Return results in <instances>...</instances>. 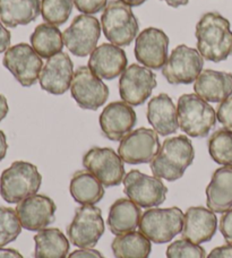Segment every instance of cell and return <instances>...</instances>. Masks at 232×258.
<instances>
[{"label": "cell", "instance_id": "1", "mask_svg": "<svg viewBox=\"0 0 232 258\" xmlns=\"http://www.w3.org/2000/svg\"><path fill=\"white\" fill-rule=\"evenodd\" d=\"M197 50L204 59L221 62L232 56L230 22L216 12L204 14L196 24Z\"/></svg>", "mask_w": 232, "mask_h": 258}, {"label": "cell", "instance_id": "2", "mask_svg": "<svg viewBox=\"0 0 232 258\" xmlns=\"http://www.w3.org/2000/svg\"><path fill=\"white\" fill-rule=\"evenodd\" d=\"M195 158L192 142L185 135L166 138L151 162V170L155 177L168 181H176L184 176Z\"/></svg>", "mask_w": 232, "mask_h": 258}, {"label": "cell", "instance_id": "3", "mask_svg": "<svg viewBox=\"0 0 232 258\" xmlns=\"http://www.w3.org/2000/svg\"><path fill=\"white\" fill-rule=\"evenodd\" d=\"M42 176L34 164L15 161L0 176V195L9 204H18L39 191Z\"/></svg>", "mask_w": 232, "mask_h": 258}, {"label": "cell", "instance_id": "4", "mask_svg": "<svg viewBox=\"0 0 232 258\" xmlns=\"http://www.w3.org/2000/svg\"><path fill=\"white\" fill-rule=\"evenodd\" d=\"M177 111L180 129L190 137H206L215 126V110L197 94L180 96Z\"/></svg>", "mask_w": 232, "mask_h": 258}, {"label": "cell", "instance_id": "5", "mask_svg": "<svg viewBox=\"0 0 232 258\" xmlns=\"http://www.w3.org/2000/svg\"><path fill=\"white\" fill-rule=\"evenodd\" d=\"M101 26L106 40L118 47H128L139 31L132 8L120 0H111L106 5L101 16Z\"/></svg>", "mask_w": 232, "mask_h": 258}, {"label": "cell", "instance_id": "6", "mask_svg": "<svg viewBox=\"0 0 232 258\" xmlns=\"http://www.w3.org/2000/svg\"><path fill=\"white\" fill-rule=\"evenodd\" d=\"M185 213L179 207L151 209L139 221V232L154 243H165L183 231Z\"/></svg>", "mask_w": 232, "mask_h": 258}, {"label": "cell", "instance_id": "7", "mask_svg": "<svg viewBox=\"0 0 232 258\" xmlns=\"http://www.w3.org/2000/svg\"><path fill=\"white\" fill-rule=\"evenodd\" d=\"M123 182L126 196L144 209H153L163 204L168 194V188L160 178L148 176L138 170H131Z\"/></svg>", "mask_w": 232, "mask_h": 258}, {"label": "cell", "instance_id": "8", "mask_svg": "<svg viewBox=\"0 0 232 258\" xmlns=\"http://www.w3.org/2000/svg\"><path fill=\"white\" fill-rule=\"evenodd\" d=\"M104 233L102 212L95 205L77 207L75 216L67 229L69 241L78 248H93Z\"/></svg>", "mask_w": 232, "mask_h": 258}, {"label": "cell", "instance_id": "9", "mask_svg": "<svg viewBox=\"0 0 232 258\" xmlns=\"http://www.w3.org/2000/svg\"><path fill=\"white\" fill-rule=\"evenodd\" d=\"M83 165L105 187L119 186L124 181V161L110 147H92L83 156Z\"/></svg>", "mask_w": 232, "mask_h": 258}, {"label": "cell", "instance_id": "10", "mask_svg": "<svg viewBox=\"0 0 232 258\" xmlns=\"http://www.w3.org/2000/svg\"><path fill=\"white\" fill-rule=\"evenodd\" d=\"M204 58L198 50L180 44L176 47L162 68V74L170 84H190L201 75Z\"/></svg>", "mask_w": 232, "mask_h": 258}, {"label": "cell", "instance_id": "11", "mask_svg": "<svg viewBox=\"0 0 232 258\" xmlns=\"http://www.w3.org/2000/svg\"><path fill=\"white\" fill-rule=\"evenodd\" d=\"M3 64L24 87L34 85L43 68L42 58L26 43H18L9 48L5 52Z\"/></svg>", "mask_w": 232, "mask_h": 258}, {"label": "cell", "instance_id": "12", "mask_svg": "<svg viewBox=\"0 0 232 258\" xmlns=\"http://www.w3.org/2000/svg\"><path fill=\"white\" fill-rule=\"evenodd\" d=\"M101 27L96 17L87 14L77 15L63 33L65 45L74 56H89L97 48Z\"/></svg>", "mask_w": 232, "mask_h": 258}, {"label": "cell", "instance_id": "13", "mask_svg": "<svg viewBox=\"0 0 232 258\" xmlns=\"http://www.w3.org/2000/svg\"><path fill=\"white\" fill-rule=\"evenodd\" d=\"M73 99L82 109L95 110L105 104L109 98V89L89 66L78 67L71 84Z\"/></svg>", "mask_w": 232, "mask_h": 258}, {"label": "cell", "instance_id": "14", "mask_svg": "<svg viewBox=\"0 0 232 258\" xmlns=\"http://www.w3.org/2000/svg\"><path fill=\"white\" fill-rule=\"evenodd\" d=\"M159 135L150 128H138L127 134L118 147V154L128 164L151 163L160 151Z\"/></svg>", "mask_w": 232, "mask_h": 258}, {"label": "cell", "instance_id": "15", "mask_svg": "<svg viewBox=\"0 0 232 258\" xmlns=\"http://www.w3.org/2000/svg\"><path fill=\"white\" fill-rule=\"evenodd\" d=\"M156 84V75L150 68L133 63L120 77V98L126 103L137 107L150 98Z\"/></svg>", "mask_w": 232, "mask_h": 258}, {"label": "cell", "instance_id": "16", "mask_svg": "<svg viewBox=\"0 0 232 258\" xmlns=\"http://www.w3.org/2000/svg\"><path fill=\"white\" fill-rule=\"evenodd\" d=\"M168 35L156 27H147L137 35L134 53L144 67L159 71L168 60Z\"/></svg>", "mask_w": 232, "mask_h": 258}, {"label": "cell", "instance_id": "17", "mask_svg": "<svg viewBox=\"0 0 232 258\" xmlns=\"http://www.w3.org/2000/svg\"><path fill=\"white\" fill-rule=\"evenodd\" d=\"M57 206L53 200L46 195H32L20 202L16 213L22 227L29 231H40L45 229L55 219Z\"/></svg>", "mask_w": 232, "mask_h": 258}, {"label": "cell", "instance_id": "18", "mask_svg": "<svg viewBox=\"0 0 232 258\" xmlns=\"http://www.w3.org/2000/svg\"><path fill=\"white\" fill-rule=\"evenodd\" d=\"M102 134L110 141H122L136 125L137 116L131 104L125 101L109 103L100 114Z\"/></svg>", "mask_w": 232, "mask_h": 258}, {"label": "cell", "instance_id": "19", "mask_svg": "<svg viewBox=\"0 0 232 258\" xmlns=\"http://www.w3.org/2000/svg\"><path fill=\"white\" fill-rule=\"evenodd\" d=\"M74 73L71 57L62 51L44 63L39 77L40 85L50 94L62 95L71 89Z\"/></svg>", "mask_w": 232, "mask_h": 258}, {"label": "cell", "instance_id": "20", "mask_svg": "<svg viewBox=\"0 0 232 258\" xmlns=\"http://www.w3.org/2000/svg\"><path fill=\"white\" fill-rule=\"evenodd\" d=\"M128 59L126 52L118 45L102 43L91 53L89 67L102 80L111 81L126 71Z\"/></svg>", "mask_w": 232, "mask_h": 258}, {"label": "cell", "instance_id": "21", "mask_svg": "<svg viewBox=\"0 0 232 258\" xmlns=\"http://www.w3.org/2000/svg\"><path fill=\"white\" fill-rule=\"evenodd\" d=\"M217 229V218L210 209L193 206L186 211L182 236L197 245L212 240Z\"/></svg>", "mask_w": 232, "mask_h": 258}, {"label": "cell", "instance_id": "22", "mask_svg": "<svg viewBox=\"0 0 232 258\" xmlns=\"http://www.w3.org/2000/svg\"><path fill=\"white\" fill-rule=\"evenodd\" d=\"M194 91L207 102H223L232 95V74L205 69L195 81Z\"/></svg>", "mask_w": 232, "mask_h": 258}, {"label": "cell", "instance_id": "23", "mask_svg": "<svg viewBox=\"0 0 232 258\" xmlns=\"http://www.w3.org/2000/svg\"><path fill=\"white\" fill-rule=\"evenodd\" d=\"M147 120L159 135L169 136L177 133L179 128L177 107L168 94L161 93L151 99L147 105Z\"/></svg>", "mask_w": 232, "mask_h": 258}, {"label": "cell", "instance_id": "24", "mask_svg": "<svg viewBox=\"0 0 232 258\" xmlns=\"http://www.w3.org/2000/svg\"><path fill=\"white\" fill-rule=\"evenodd\" d=\"M206 204L214 213L232 209V167L216 169L206 187Z\"/></svg>", "mask_w": 232, "mask_h": 258}, {"label": "cell", "instance_id": "25", "mask_svg": "<svg viewBox=\"0 0 232 258\" xmlns=\"http://www.w3.org/2000/svg\"><path fill=\"white\" fill-rule=\"evenodd\" d=\"M141 207L129 198H119L111 205L108 227L115 236L135 231L142 218Z\"/></svg>", "mask_w": 232, "mask_h": 258}, {"label": "cell", "instance_id": "26", "mask_svg": "<svg viewBox=\"0 0 232 258\" xmlns=\"http://www.w3.org/2000/svg\"><path fill=\"white\" fill-rule=\"evenodd\" d=\"M40 13V0H0V21L8 27L30 24Z\"/></svg>", "mask_w": 232, "mask_h": 258}, {"label": "cell", "instance_id": "27", "mask_svg": "<svg viewBox=\"0 0 232 258\" xmlns=\"http://www.w3.org/2000/svg\"><path fill=\"white\" fill-rule=\"evenodd\" d=\"M69 191L75 202L81 205L97 204L104 196L103 185L86 169L78 170L73 174Z\"/></svg>", "mask_w": 232, "mask_h": 258}, {"label": "cell", "instance_id": "28", "mask_svg": "<svg viewBox=\"0 0 232 258\" xmlns=\"http://www.w3.org/2000/svg\"><path fill=\"white\" fill-rule=\"evenodd\" d=\"M35 258H67L69 240L57 228L43 229L34 236Z\"/></svg>", "mask_w": 232, "mask_h": 258}, {"label": "cell", "instance_id": "29", "mask_svg": "<svg viewBox=\"0 0 232 258\" xmlns=\"http://www.w3.org/2000/svg\"><path fill=\"white\" fill-rule=\"evenodd\" d=\"M31 44L41 58L49 59L62 52L65 45L64 36L55 25L42 23L35 27L32 33Z\"/></svg>", "mask_w": 232, "mask_h": 258}, {"label": "cell", "instance_id": "30", "mask_svg": "<svg viewBox=\"0 0 232 258\" xmlns=\"http://www.w3.org/2000/svg\"><path fill=\"white\" fill-rule=\"evenodd\" d=\"M111 249L115 258H148L152 245L142 232L132 231L115 236Z\"/></svg>", "mask_w": 232, "mask_h": 258}, {"label": "cell", "instance_id": "31", "mask_svg": "<svg viewBox=\"0 0 232 258\" xmlns=\"http://www.w3.org/2000/svg\"><path fill=\"white\" fill-rule=\"evenodd\" d=\"M208 152L217 164L232 167V131L217 129L208 138Z\"/></svg>", "mask_w": 232, "mask_h": 258}, {"label": "cell", "instance_id": "32", "mask_svg": "<svg viewBox=\"0 0 232 258\" xmlns=\"http://www.w3.org/2000/svg\"><path fill=\"white\" fill-rule=\"evenodd\" d=\"M74 5V0H42L41 14L46 23L59 26L68 21Z\"/></svg>", "mask_w": 232, "mask_h": 258}, {"label": "cell", "instance_id": "33", "mask_svg": "<svg viewBox=\"0 0 232 258\" xmlns=\"http://www.w3.org/2000/svg\"><path fill=\"white\" fill-rule=\"evenodd\" d=\"M22 228L16 210L0 206V247L15 241L22 232Z\"/></svg>", "mask_w": 232, "mask_h": 258}, {"label": "cell", "instance_id": "34", "mask_svg": "<svg viewBox=\"0 0 232 258\" xmlns=\"http://www.w3.org/2000/svg\"><path fill=\"white\" fill-rule=\"evenodd\" d=\"M166 258H206V252L197 243L182 238L166 248Z\"/></svg>", "mask_w": 232, "mask_h": 258}, {"label": "cell", "instance_id": "35", "mask_svg": "<svg viewBox=\"0 0 232 258\" xmlns=\"http://www.w3.org/2000/svg\"><path fill=\"white\" fill-rule=\"evenodd\" d=\"M216 119L224 128L232 131V96L219 104L216 110Z\"/></svg>", "mask_w": 232, "mask_h": 258}, {"label": "cell", "instance_id": "36", "mask_svg": "<svg viewBox=\"0 0 232 258\" xmlns=\"http://www.w3.org/2000/svg\"><path fill=\"white\" fill-rule=\"evenodd\" d=\"M74 4L80 12L93 15L103 11L108 5V0H74Z\"/></svg>", "mask_w": 232, "mask_h": 258}, {"label": "cell", "instance_id": "37", "mask_svg": "<svg viewBox=\"0 0 232 258\" xmlns=\"http://www.w3.org/2000/svg\"><path fill=\"white\" fill-rule=\"evenodd\" d=\"M220 231L225 241L232 245V209L222 214L220 219Z\"/></svg>", "mask_w": 232, "mask_h": 258}, {"label": "cell", "instance_id": "38", "mask_svg": "<svg viewBox=\"0 0 232 258\" xmlns=\"http://www.w3.org/2000/svg\"><path fill=\"white\" fill-rule=\"evenodd\" d=\"M67 258H105L99 250L92 248H81L69 254Z\"/></svg>", "mask_w": 232, "mask_h": 258}, {"label": "cell", "instance_id": "39", "mask_svg": "<svg viewBox=\"0 0 232 258\" xmlns=\"http://www.w3.org/2000/svg\"><path fill=\"white\" fill-rule=\"evenodd\" d=\"M206 258H232V245H223L212 249Z\"/></svg>", "mask_w": 232, "mask_h": 258}, {"label": "cell", "instance_id": "40", "mask_svg": "<svg viewBox=\"0 0 232 258\" xmlns=\"http://www.w3.org/2000/svg\"><path fill=\"white\" fill-rule=\"evenodd\" d=\"M11 32L3 25V22L0 21V53L6 52L11 45Z\"/></svg>", "mask_w": 232, "mask_h": 258}, {"label": "cell", "instance_id": "41", "mask_svg": "<svg viewBox=\"0 0 232 258\" xmlns=\"http://www.w3.org/2000/svg\"><path fill=\"white\" fill-rule=\"evenodd\" d=\"M0 258H24L21 252L13 248H4L0 247Z\"/></svg>", "mask_w": 232, "mask_h": 258}, {"label": "cell", "instance_id": "42", "mask_svg": "<svg viewBox=\"0 0 232 258\" xmlns=\"http://www.w3.org/2000/svg\"><path fill=\"white\" fill-rule=\"evenodd\" d=\"M8 144L6 140V135L3 131H0V161L5 159V156L7 154Z\"/></svg>", "mask_w": 232, "mask_h": 258}, {"label": "cell", "instance_id": "43", "mask_svg": "<svg viewBox=\"0 0 232 258\" xmlns=\"http://www.w3.org/2000/svg\"><path fill=\"white\" fill-rule=\"evenodd\" d=\"M9 111L7 99L4 95L0 94V122H2L5 118H6L7 113Z\"/></svg>", "mask_w": 232, "mask_h": 258}, {"label": "cell", "instance_id": "44", "mask_svg": "<svg viewBox=\"0 0 232 258\" xmlns=\"http://www.w3.org/2000/svg\"><path fill=\"white\" fill-rule=\"evenodd\" d=\"M170 7L178 8L180 6H186L189 3V0H163Z\"/></svg>", "mask_w": 232, "mask_h": 258}, {"label": "cell", "instance_id": "45", "mask_svg": "<svg viewBox=\"0 0 232 258\" xmlns=\"http://www.w3.org/2000/svg\"><path fill=\"white\" fill-rule=\"evenodd\" d=\"M120 2L126 4L129 7H138L145 3L146 0H120Z\"/></svg>", "mask_w": 232, "mask_h": 258}]
</instances>
